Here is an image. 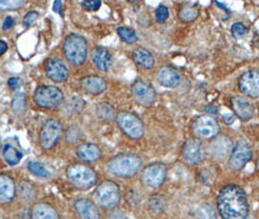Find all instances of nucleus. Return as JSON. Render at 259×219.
I'll return each mask as SVG.
<instances>
[{
  "mask_svg": "<svg viewBox=\"0 0 259 219\" xmlns=\"http://www.w3.org/2000/svg\"><path fill=\"white\" fill-rule=\"evenodd\" d=\"M218 210L222 219H246L248 203L245 191L238 185L224 186L217 199Z\"/></svg>",
  "mask_w": 259,
  "mask_h": 219,
  "instance_id": "nucleus-1",
  "label": "nucleus"
},
{
  "mask_svg": "<svg viewBox=\"0 0 259 219\" xmlns=\"http://www.w3.org/2000/svg\"><path fill=\"white\" fill-rule=\"evenodd\" d=\"M143 166V160L138 155L124 153L113 157L107 164L108 170L115 177L130 179L136 176Z\"/></svg>",
  "mask_w": 259,
  "mask_h": 219,
  "instance_id": "nucleus-2",
  "label": "nucleus"
},
{
  "mask_svg": "<svg viewBox=\"0 0 259 219\" xmlns=\"http://www.w3.org/2000/svg\"><path fill=\"white\" fill-rule=\"evenodd\" d=\"M87 41L83 36L72 33L65 38L64 53L69 64L75 66L83 65L87 58Z\"/></svg>",
  "mask_w": 259,
  "mask_h": 219,
  "instance_id": "nucleus-3",
  "label": "nucleus"
},
{
  "mask_svg": "<svg viewBox=\"0 0 259 219\" xmlns=\"http://www.w3.org/2000/svg\"><path fill=\"white\" fill-rule=\"evenodd\" d=\"M66 177L75 187L80 189H88L94 186L98 176L96 171L84 164H72L66 168Z\"/></svg>",
  "mask_w": 259,
  "mask_h": 219,
  "instance_id": "nucleus-4",
  "label": "nucleus"
},
{
  "mask_svg": "<svg viewBox=\"0 0 259 219\" xmlns=\"http://www.w3.org/2000/svg\"><path fill=\"white\" fill-rule=\"evenodd\" d=\"M94 196L100 206L110 209L120 203L121 192L118 184L114 181H105L98 186Z\"/></svg>",
  "mask_w": 259,
  "mask_h": 219,
  "instance_id": "nucleus-5",
  "label": "nucleus"
},
{
  "mask_svg": "<svg viewBox=\"0 0 259 219\" xmlns=\"http://www.w3.org/2000/svg\"><path fill=\"white\" fill-rule=\"evenodd\" d=\"M116 121L119 128L132 140H140L144 135V125L140 117L136 114L122 111L117 114Z\"/></svg>",
  "mask_w": 259,
  "mask_h": 219,
  "instance_id": "nucleus-6",
  "label": "nucleus"
},
{
  "mask_svg": "<svg viewBox=\"0 0 259 219\" xmlns=\"http://www.w3.org/2000/svg\"><path fill=\"white\" fill-rule=\"evenodd\" d=\"M35 103L43 108H56L64 102V94L61 89L51 85H43L38 87L34 94Z\"/></svg>",
  "mask_w": 259,
  "mask_h": 219,
  "instance_id": "nucleus-7",
  "label": "nucleus"
},
{
  "mask_svg": "<svg viewBox=\"0 0 259 219\" xmlns=\"http://www.w3.org/2000/svg\"><path fill=\"white\" fill-rule=\"evenodd\" d=\"M195 136L202 141H210L215 139L221 133L220 123L210 115L198 117L192 125Z\"/></svg>",
  "mask_w": 259,
  "mask_h": 219,
  "instance_id": "nucleus-8",
  "label": "nucleus"
},
{
  "mask_svg": "<svg viewBox=\"0 0 259 219\" xmlns=\"http://www.w3.org/2000/svg\"><path fill=\"white\" fill-rule=\"evenodd\" d=\"M252 147L248 142L240 140L236 142L229 156L228 165L233 170H240L246 166L252 158Z\"/></svg>",
  "mask_w": 259,
  "mask_h": 219,
  "instance_id": "nucleus-9",
  "label": "nucleus"
},
{
  "mask_svg": "<svg viewBox=\"0 0 259 219\" xmlns=\"http://www.w3.org/2000/svg\"><path fill=\"white\" fill-rule=\"evenodd\" d=\"M63 133L62 124L56 120H48L42 127L39 134V143L43 149L49 150L53 148L61 138Z\"/></svg>",
  "mask_w": 259,
  "mask_h": 219,
  "instance_id": "nucleus-10",
  "label": "nucleus"
},
{
  "mask_svg": "<svg viewBox=\"0 0 259 219\" xmlns=\"http://www.w3.org/2000/svg\"><path fill=\"white\" fill-rule=\"evenodd\" d=\"M167 178V168L164 164L156 163L147 166L143 169L142 181L151 188L161 187Z\"/></svg>",
  "mask_w": 259,
  "mask_h": 219,
  "instance_id": "nucleus-11",
  "label": "nucleus"
},
{
  "mask_svg": "<svg viewBox=\"0 0 259 219\" xmlns=\"http://www.w3.org/2000/svg\"><path fill=\"white\" fill-rule=\"evenodd\" d=\"M132 95L136 102L143 106H150L155 103V89L151 84L142 79H139L133 83Z\"/></svg>",
  "mask_w": 259,
  "mask_h": 219,
  "instance_id": "nucleus-12",
  "label": "nucleus"
},
{
  "mask_svg": "<svg viewBox=\"0 0 259 219\" xmlns=\"http://www.w3.org/2000/svg\"><path fill=\"white\" fill-rule=\"evenodd\" d=\"M239 89L250 98H259V71L252 70L244 73L239 79Z\"/></svg>",
  "mask_w": 259,
  "mask_h": 219,
  "instance_id": "nucleus-13",
  "label": "nucleus"
},
{
  "mask_svg": "<svg viewBox=\"0 0 259 219\" xmlns=\"http://www.w3.org/2000/svg\"><path fill=\"white\" fill-rule=\"evenodd\" d=\"M182 156L187 163L197 165L205 160V151L200 142L188 140L183 145Z\"/></svg>",
  "mask_w": 259,
  "mask_h": 219,
  "instance_id": "nucleus-14",
  "label": "nucleus"
},
{
  "mask_svg": "<svg viewBox=\"0 0 259 219\" xmlns=\"http://www.w3.org/2000/svg\"><path fill=\"white\" fill-rule=\"evenodd\" d=\"M231 106L236 116L240 118L241 120L247 121L254 114L253 105L244 97H233L231 99Z\"/></svg>",
  "mask_w": 259,
  "mask_h": 219,
  "instance_id": "nucleus-15",
  "label": "nucleus"
},
{
  "mask_svg": "<svg viewBox=\"0 0 259 219\" xmlns=\"http://www.w3.org/2000/svg\"><path fill=\"white\" fill-rule=\"evenodd\" d=\"M47 76L57 83L65 82L68 78V69L65 64L58 59L50 60L46 65Z\"/></svg>",
  "mask_w": 259,
  "mask_h": 219,
  "instance_id": "nucleus-16",
  "label": "nucleus"
},
{
  "mask_svg": "<svg viewBox=\"0 0 259 219\" xmlns=\"http://www.w3.org/2000/svg\"><path fill=\"white\" fill-rule=\"evenodd\" d=\"M74 208L80 219H101L98 206L89 199H78L74 204Z\"/></svg>",
  "mask_w": 259,
  "mask_h": 219,
  "instance_id": "nucleus-17",
  "label": "nucleus"
},
{
  "mask_svg": "<svg viewBox=\"0 0 259 219\" xmlns=\"http://www.w3.org/2000/svg\"><path fill=\"white\" fill-rule=\"evenodd\" d=\"M158 82L167 88H176L181 83V74L179 71L170 66H163L157 73Z\"/></svg>",
  "mask_w": 259,
  "mask_h": 219,
  "instance_id": "nucleus-18",
  "label": "nucleus"
},
{
  "mask_svg": "<svg viewBox=\"0 0 259 219\" xmlns=\"http://www.w3.org/2000/svg\"><path fill=\"white\" fill-rule=\"evenodd\" d=\"M16 186L13 179L7 174H0V204H9L13 201Z\"/></svg>",
  "mask_w": 259,
  "mask_h": 219,
  "instance_id": "nucleus-19",
  "label": "nucleus"
},
{
  "mask_svg": "<svg viewBox=\"0 0 259 219\" xmlns=\"http://www.w3.org/2000/svg\"><path fill=\"white\" fill-rule=\"evenodd\" d=\"M92 61L102 71H108L112 65V57L108 50L104 47H96L92 52Z\"/></svg>",
  "mask_w": 259,
  "mask_h": 219,
  "instance_id": "nucleus-20",
  "label": "nucleus"
},
{
  "mask_svg": "<svg viewBox=\"0 0 259 219\" xmlns=\"http://www.w3.org/2000/svg\"><path fill=\"white\" fill-rule=\"evenodd\" d=\"M76 154L81 160L85 162H95L101 159L102 151L97 144L85 142L78 146Z\"/></svg>",
  "mask_w": 259,
  "mask_h": 219,
  "instance_id": "nucleus-21",
  "label": "nucleus"
},
{
  "mask_svg": "<svg viewBox=\"0 0 259 219\" xmlns=\"http://www.w3.org/2000/svg\"><path fill=\"white\" fill-rule=\"evenodd\" d=\"M81 87L88 94L100 95L106 89V82L101 76L91 75L81 80Z\"/></svg>",
  "mask_w": 259,
  "mask_h": 219,
  "instance_id": "nucleus-22",
  "label": "nucleus"
},
{
  "mask_svg": "<svg viewBox=\"0 0 259 219\" xmlns=\"http://www.w3.org/2000/svg\"><path fill=\"white\" fill-rule=\"evenodd\" d=\"M232 142L229 138L221 137L211 144V155L217 159H224L232 151Z\"/></svg>",
  "mask_w": 259,
  "mask_h": 219,
  "instance_id": "nucleus-23",
  "label": "nucleus"
},
{
  "mask_svg": "<svg viewBox=\"0 0 259 219\" xmlns=\"http://www.w3.org/2000/svg\"><path fill=\"white\" fill-rule=\"evenodd\" d=\"M31 219H59V213L50 204L39 203L31 208Z\"/></svg>",
  "mask_w": 259,
  "mask_h": 219,
  "instance_id": "nucleus-24",
  "label": "nucleus"
},
{
  "mask_svg": "<svg viewBox=\"0 0 259 219\" xmlns=\"http://www.w3.org/2000/svg\"><path fill=\"white\" fill-rule=\"evenodd\" d=\"M133 59L137 65L144 69H150L155 65L153 55L144 48H139L133 52Z\"/></svg>",
  "mask_w": 259,
  "mask_h": 219,
  "instance_id": "nucleus-25",
  "label": "nucleus"
},
{
  "mask_svg": "<svg viewBox=\"0 0 259 219\" xmlns=\"http://www.w3.org/2000/svg\"><path fill=\"white\" fill-rule=\"evenodd\" d=\"M2 154L6 163L10 166H15L19 164L23 158V153L11 144H6L4 146Z\"/></svg>",
  "mask_w": 259,
  "mask_h": 219,
  "instance_id": "nucleus-26",
  "label": "nucleus"
},
{
  "mask_svg": "<svg viewBox=\"0 0 259 219\" xmlns=\"http://www.w3.org/2000/svg\"><path fill=\"white\" fill-rule=\"evenodd\" d=\"M167 207V200L163 195H153L148 200V208L153 213L163 212Z\"/></svg>",
  "mask_w": 259,
  "mask_h": 219,
  "instance_id": "nucleus-27",
  "label": "nucleus"
},
{
  "mask_svg": "<svg viewBox=\"0 0 259 219\" xmlns=\"http://www.w3.org/2000/svg\"><path fill=\"white\" fill-rule=\"evenodd\" d=\"M97 115L104 121H111L116 118V113L111 104L107 103H102L97 106Z\"/></svg>",
  "mask_w": 259,
  "mask_h": 219,
  "instance_id": "nucleus-28",
  "label": "nucleus"
},
{
  "mask_svg": "<svg viewBox=\"0 0 259 219\" xmlns=\"http://www.w3.org/2000/svg\"><path fill=\"white\" fill-rule=\"evenodd\" d=\"M195 219H218L217 212L212 206L204 203L197 207L195 211Z\"/></svg>",
  "mask_w": 259,
  "mask_h": 219,
  "instance_id": "nucleus-29",
  "label": "nucleus"
},
{
  "mask_svg": "<svg viewBox=\"0 0 259 219\" xmlns=\"http://www.w3.org/2000/svg\"><path fill=\"white\" fill-rule=\"evenodd\" d=\"M198 15H199V10L197 9V7L191 4H187L181 9L179 16H180V19L184 23H190L197 19Z\"/></svg>",
  "mask_w": 259,
  "mask_h": 219,
  "instance_id": "nucleus-30",
  "label": "nucleus"
},
{
  "mask_svg": "<svg viewBox=\"0 0 259 219\" xmlns=\"http://www.w3.org/2000/svg\"><path fill=\"white\" fill-rule=\"evenodd\" d=\"M117 32H118V35L120 36V38L128 44H133L139 40V36H138L137 32L134 29L127 27V26L118 27Z\"/></svg>",
  "mask_w": 259,
  "mask_h": 219,
  "instance_id": "nucleus-31",
  "label": "nucleus"
},
{
  "mask_svg": "<svg viewBox=\"0 0 259 219\" xmlns=\"http://www.w3.org/2000/svg\"><path fill=\"white\" fill-rule=\"evenodd\" d=\"M27 168L28 170L36 176L39 178H43V179H46V178H49L51 176L50 171L45 168L41 163L39 162H34V161H31V162H28L27 164Z\"/></svg>",
  "mask_w": 259,
  "mask_h": 219,
  "instance_id": "nucleus-32",
  "label": "nucleus"
},
{
  "mask_svg": "<svg viewBox=\"0 0 259 219\" xmlns=\"http://www.w3.org/2000/svg\"><path fill=\"white\" fill-rule=\"evenodd\" d=\"M26 106V98L23 93H18L13 98L12 108L15 112H22Z\"/></svg>",
  "mask_w": 259,
  "mask_h": 219,
  "instance_id": "nucleus-33",
  "label": "nucleus"
},
{
  "mask_svg": "<svg viewBox=\"0 0 259 219\" xmlns=\"http://www.w3.org/2000/svg\"><path fill=\"white\" fill-rule=\"evenodd\" d=\"M25 5L24 1H7V0H0V9L2 10H17Z\"/></svg>",
  "mask_w": 259,
  "mask_h": 219,
  "instance_id": "nucleus-34",
  "label": "nucleus"
},
{
  "mask_svg": "<svg viewBox=\"0 0 259 219\" xmlns=\"http://www.w3.org/2000/svg\"><path fill=\"white\" fill-rule=\"evenodd\" d=\"M231 32H232L234 37L240 38V37H243L244 35H246V33L248 32V28L242 23H235L233 26H231Z\"/></svg>",
  "mask_w": 259,
  "mask_h": 219,
  "instance_id": "nucleus-35",
  "label": "nucleus"
},
{
  "mask_svg": "<svg viewBox=\"0 0 259 219\" xmlns=\"http://www.w3.org/2000/svg\"><path fill=\"white\" fill-rule=\"evenodd\" d=\"M156 20L159 23H165L169 17V11L168 8L165 5H160L155 11Z\"/></svg>",
  "mask_w": 259,
  "mask_h": 219,
  "instance_id": "nucleus-36",
  "label": "nucleus"
},
{
  "mask_svg": "<svg viewBox=\"0 0 259 219\" xmlns=\"http://www.w3.org/2000/svg\"><path fill=\"white\" fill-rule=\"evenodd\" d=\"M81 138V133L76 127H71L67 129V135H66V139L68 142L74 143L80 140Z\"/></svg>",
  "mask_w": 259,
  "mask_h": 219,
  "instance_id": "nucleus-37",
  "label": "nucleus"
},
{
  "mask_svg": "<svg viewBox=\"0 0 259 219\" xmlns=\"http://www.w3.org/2000/svg\"><path fill=\"white\" fill-rule=\"evenodd\" d=\"M82 6L88 10V11H96L102 6V2L99 0H88V1H83Z\"/></svg>",
  "mask_w": 259,
  "mask_h": 219,
  "instance_id": "nucleus-38",
  "label": "nucleus"
},
{
  "mask_svg": "<svg viewBox=\"0 0 259 219\" xmlns=\"http://www.w3.org/2000/svg\"><path fill=\"white\" fill-rule=\"evenodd\" d=\"M71 106V110L70 111H75V112H80L82 111L83 107H84V102L80 99V98H72L71 101L68 103V107Z\"/></svg>",
  "mask_w": 259,
  "mask_h": 219,
  "instance_id": "nucleus-39",
  "label": "nucleus"
},
{
  "mask_svg": "<svg viewBox=\"0 0 259 219\" xmlns=\"http://www.w3.org/2000/svg\"><path fill=\"white\" fill-rule=\"evenodd\" d=\"M39 15L35 11H30L26 14L23 20V24L26 26H31L37 19H38Z\"/></svg>",
  "mask_w": 259,
  "mask_h": 219,
  "instance_id": "nucleus-40",
  "label": "nucleus"
},
{
  "mask_svg": "<svg viewBox=\"0 0 259 219\" xmlns=\"http://www.w3.org/2000/svg\"><path fill=\"white\" fill-rule=\"evenodd\" d=\"M8 85L11 89H19L23 85V81L19 77H12L8 80Z\"/></svg>",
  "mask_w": 259,
  "mask_h": 219,
  "instance_id": "nucleus-41",
  "label": "nucleus"
},
{
  "mask_svg": "<svg viewBox=\"0 0 259 219\" xmlns=\"http://www.w3.org/2000/svg\"><path fill=\"white\" fill-rule=\"evenodd\" d=\"M63 2L62 1H55L53 4V10L56 13H59L60 15H63Z\"/></svg>",
  "mask_w": 259,
  "mask_h": 219,
  "instance_id": "nucleus-42",
  "label": "nucleus"
},
{
  "mask_svg": "<svg viewBox=\"0 0 259 219\" xmlns=\"http://www.w3.org/2000/svg\"><path fill=\"white\" fill-rule=\"evenodd\" d=\"M14 25V19L11 17V16H8L6 19H5V21H4V23H3V29H8V28H10V27H12Z\"/></svg>",
  "mask_w": 259,
  "mask_h": 219,
  "instance_id": "nucleus-43",
  "label": "nucleus"
},
{
  "mask_svg": "<svg viewBox=\"0 0 259 219\" xmlns=\"http://www.w3.org/2000/svg\"><path fill=\"white\" fill-rule=\"evenodd\" d=\"M222 119L225 122V124H227V125H230V124H232L234 122V116L232 114H230V113L223 114L222 115Z\"/></svg>",
  "mask_w": 259,
  "mask_h": 219,
  "instance_id": "nucleus-44",
  "label": "nucleus"
},
{
  "mask_svg": "<svg viewBox=\"0 0 259 219\" xmlns=\"http://www.w3.org/2000/svg\"><path fill=\"white\" fill-rule=\"evenodd\" d=\"M8 49V45L6 42H4L3 40H0V56L3 55L5 52Z\"/></svg>",
  "mask_w": 259,
  "mask_h": 219,
  "instance_id": "nucleus-45",
  "label": "nucleus"
},
{
  "mask_svg": "<svg viewBox=\"0 0 259 219\" xmlns=\"http://www.w3.org/2000/svg\"><path fill=\"white\" fill-rule=\"evenodd\" d=\"M0 144H1V143H0Z\"/></svg>",
  "mask_w": 259,
  "mask_h": 219,
  "instance_id": "nucleus-46",
  "label": "nucleus"
}]
</instances>
